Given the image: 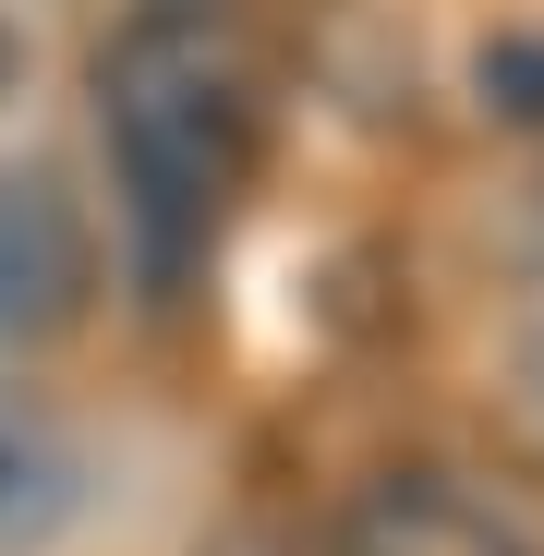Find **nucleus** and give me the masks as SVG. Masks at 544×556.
<instances>
[{"label": "nucleus", "instance_id": "nucleus-7", "mask_svg": "<svg viewBox=\"0 0 544 556\" xmlns=\"http://www.w3.org/2000/svg\"><path fill=\"white\" fill-rule=\"evenodd\" d=\"M194 556H303V544H291L279 520H230V532H206Z\"/></svg>", "mask_w": 544, "mask_h": 556}, {"label": "nucleus", "instance_id": "nucleus-5", "mask_svg": "<svg viewBox=\"0 0 544 556\" xmlns=\"http://www.w3.org/2000/svg\"><path fill=\"white\" fill-rule=\"evenodd\" d=\"M472 85H484V110H496V122L544 134V37H496V49L472 61Z\"/></svg>", "mask_w": 544, "mask_h": 556}, {"label": "nucleus", "instance_id": "nucleus-4", "mask_svg": "<svg viewBox=\"0 0 544 556\" xmlns=\"http://www.w3.org/2000/svg\"><path fill=\"white\" fill-rule=\"evenodd\" d=\"M73 508H85V447H73V424H61L37 388L0 376V556H37L49 532H73Z\"/></svg>", "mask_w": 544, "mask_h": 556}, {"label": "nucleus", "instance_id": "nucleus-3", "mask_svg": "<svg viewBox=\"0 0 544 556\" xmlns=\"http://www.w3.org/2000/svg\"><path fill=\"white\" fill-rule=\"evenodd\" d=\"M327 556H544V544L496 496H472L460 472H376L339 508Z\"/></svg>", "mask_w": 544, "mask_h": 556}, {"label": "nucleus", "instance_id": "nucleus-1", "mask_svg": "<svg viewBox=\"0 0 544 556\" xmlns=\"http://www.w3.org/2000/svg\"><path fill=\"white\" fill-rule=\"evenodd\" d=\"M254 134H266L254 61L230 49V25L206 0H146L134 25H110L98 146H110V181H122V230H134L146 291H181L218 254V218L254 181Z\"/></svg>", "mask_w": 544, "mask_h": 556}, {"label": "nucleus", "instance_id": "nucleus-6", "mask_svg": "<svg viewBox=\"0 0 544 556\" xmlns=\"http://www.w3.org/2000/svg\"><path fill=\"white\" fill-rule=\"evenodd\" d=\"M508 363H520V412L544 424V230H532V303H520V339H508Z\"/></svg>", "mask_w": 544, "mask_h": 556}, {"label": "nucleus", "instance_id": "nucleus-2", "mask_svg": "<svg viewBox=\"0 0 544 556\" xmlns=\"http://www.w3.org/2000/svg\"><path fill=\"white\" fill-rule=\"evenodd\" d=\"M85 303H98V218L61 169L13 157L0 169V351L85 327Z\"/></svg>", "mask_w": 544, "mask_h": 556}]
</instances>
